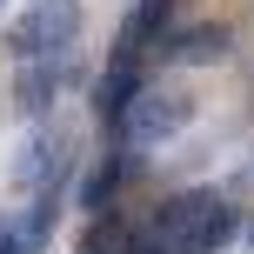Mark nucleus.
Wrapping results in <instances>:
<instances>
[{"label":"nucleus","instance_id":"obj_1","mask_svg":"<svg viewBox=\"0 0 254 254\" xmlns=\"http://www.w3.org/2000/svg\"><path fill=\"white\" fill-rule=\"evenodd\" d=\"M234 234H241V221H234V201H228V194L188 188V194H174V201L154 214L147 241L161 248V254H221Z\"/></svg>","mask_w":254,"mask_h":254},{"label":"nucleus","instance_id":"obj_2","mask_svg":"<svg viewBox=\"0 0 254 254\" xmlns=\"http://www.w3.org/2000/svg\"><path fill=\"white\" fill-rule=\"evenodd\" d=\"M74 40H80V0H34L13 20L7 47L20 61H47V54H74Z\"/></svg>","mask_w":254,"mask_h":254},{"label":"nucleus","instance_id":"obj_3","mask_svg":"<svg viewBox=\"0 0 254 254\" xmlns=\"http://www.w3.org/2000/svg\"><path fill=\"white\" fill-rule=\"evenodd\" d=\"M188 121H194V94H181V87H140L134 101H127V114H121L114 134L134 140V147H154V140L181 134Z\"/></svg>","mask_w":254,"mask_h":254},{"label":"nucleus","instance_id":"obj_4","mask_svg":"<svg viewBox=\"0 0 254 254\" xmlns=\"http://www.w3.org/2000/svg\"><path fill=\"white\" fill-rule=\"evenodd\" d=\"M140 87H147V80H140V54L114 47V61H107V74H101V94H94V114H101V127H121L127 101H134Z\"/></svg>","mask_w":254,"mask_h":254},{"label":"nucleus","instance_id":"obj_5","mask_svg":"<svg viewBox=\"0 0 254 254\" xmlns=\"http://www.w3.org/2000/svg\"><path fill=\"white\" fill-rule=\"evenodd\" d=\"M61 174H67V140H61V134L27 140V154H20V167H13V181H20L27 194H61Z\"/></svg>","mask_w":254,"mask_h":254},{"label":"nucleus","instance_id":"obj_6","mask_svg":"<svg viewBox=\"0 0 254 254\" xmlns=\"http://www.w3.org/2000/svg\"><path fill=\"white\" fill-rule=\"evenodd\" d=\"M61 80H67V54H61V61H54V54H47V61H20V107L40 114V107L61 94Z\"/></svg>","mask_w":254,"mask_h":254},{"label":"nucleus","instance_id":"obj_7","mask_svg":"<svg viewBox=\"0 0 254 254\" xmlns=\"http://www.w3.org/2000/svg\"><path fill=\"white\" fill-rule=\"evenodd\" d=\"M161 27H167V0H140L134 20L121 27V47H127V54H147V40L161 34Z\"/></svg>","mask_w":254,"mask_h":254},{"label":"nucleus","instance_id":"obj_8","mask_svg":"<svg viewBox=\"0 0 254 254\" xmlns=\"http://www.w3.org/2000/svg\"><path fill=\"white\" fill-rule=\"evenodd\" d=\"M121 174H127V161H121V154H114V161H101V167H94V174H87V188H80V201H87L94 214H114V194H121Z\"/></svg>","mask_w":254,"mask_h":254},{"label":"nucleus","instance_id":"obj_9","mask_svg":"<svg viewBox=\"0 0 254 254\" xmlns=\"http://www.w3.org/2000/svg\"><path fill=\"white\" fill-rule=\"evenodd\" d=\"M80 254H134V234H127L121 214H94L87 241H80Z\"/></svg>","mask_w":254,"mask_h":254},{"label":"nucleus","instance_id":"obj_10","mask_svg":"<svg viewBox=\"0 0 254 254\" xmlns=\"http://www.w3.org/2000/svg\"><path fill=\"white\" fill-rule=\"evenodd\" d=\"M174 61H221L228 54V34L221 27H194V34H181V47H167Z\"/></svg>","mask_w":254,"mask_h":254},{"label":"nucleus","instance_id":"obj_11","mask_svg":"<svg viewBox=\"0 0 254 254\" xmlns=\"http://www.w3.org/2000/svg\"><path fill=\"white\" fill-rule=\"evenodd\" d=\"M248 234H254V228H248Z\"/></svg>","mask_w":254,"mask_h":254}]
</instances>
